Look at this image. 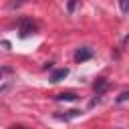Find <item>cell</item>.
I'll use <instances>...</instances> for the list:
<instances>
[{
	"label": "cell",
	"mask_w": 129,
	"mask_h": 129,
	"mask_svg": "<svg viewBox=\"0 0 129 129\" xmlns=\"http://www.w3.org/2000/svg\"><path fill=\"white\" fill-rule=\"evenodd\" d=\"M18 32H20L22 38H26V36H30V34L36 32V24L30 18H20L18 20Z\"/></svg>",
	"instance_id": "1"
},
{
	"label": "cell",
	"mask_w": 129,
	"mask_h": 129,
	"mask_svg": "<svg viewBox=\"0 0 129 129\" xmlns=\"http://www.w3.org/2000/svg\"><path fill=\"white\" fill-rule=\"evenodd\" d=\"M91 56H93V50H91L89 46H81V48H77V52H75V60H77V62L89 60Z\"/></svg>",
	"instance_id": "2"
},
{
	"label": "cell",
	"mask_w": 129,
	"mask_h": 129,
	"mask_svg": "<svg viewBox=\"0 0 129 129\" xmlns=\"http://www.w3.org/2000/svg\"><path fill=\"white\" fill-rule=\"evenodd\" d=\"M93 89H95V93H97V97H99V95H103V93L109 89V81H107V79H97L95 85H93Z\"/></svg>",
	"instance_id": "3"
},
{
	"label": "cell",
	"mask_w": 129,
	"mask_h": 129,
	"mask_svg": "<svg viewBox=\"0 0 129 129\" xmlns=\"http://www.w3.org/2000/svg\"><path fill=\"white\" fill-rule=\"evenodd\" d=\"M67 75H69V69H56V71H52L50 81L52 83H60L62 79H67Z\"/></svg>",
	"instance_id": "4"
},
{
	"label": "cell",
	"mask_w": 129,
	"mask_h": 129,
	"mask_svg": "<svg viewBox=\"0 0 129 129\" xmlns=\"http://www.w3.org/2000/svg\"><path fill=\"white\" fill-rule=\"evenodd\" d=\"M79 97L75 95V93H60V95H56V101H77Z\"/></svg>",
	"instance_id": "5"
},
{
	"label": "cell",
	"mask_w": 129,
	"mask_h": 129,
	"mask_svg": "<svg viewBox=\"0 0 129 129\" xmlns=\"http://www.w3.org/2000/svg\"><path fill=\"white\" fill-rule=\"evenodd\" d=\"M127 97H129V91H123V93L117 97V103H123V101H127Z\"/></svg>",
	"instance_id": "6"
},
{
	"label": "cell",
	"mask_w": 129,
	"mask_h": 129,
	"mask_svg": "<svg viewBox=\"0 0 129 129\" xmlns=\"http://www.w3.org/2000/svg\"><path fill=\"white\" fill-rule=\"evenodd\" d=\"M119 6H121V12H127V8H129L127 0H119Z\"/></svg>",
	"instance_id": "7"
},
{
	"label": "cell",
	"mask_w": 129,
	"mask_h": 129,
	"mask_svg": "<svg viewBox=\"0 0 129 129\" xmlns=\"http://www.w3.org/2000/svg\"><path fill=\"white\" fill-rule=\"evenodd\" d=\"M75 6H77V0H69V6H67V8H69V12H73V10H75Z\"/></svg>",
	"instance_id": "8"
},
{
	"label": "cell",
	"mask_w": 129,
	"mask_h": 129,
	"mask_svg": "<svg viewBox=\"0 0 129 129\" xmlns=\"http://www.w3.org/2000/svg\"><path fill=\"white\" fill-rule=\"evenodd\" d=\"M20 4H22V0H14V2H10L12 8H16V6H20Z\"/></svg>",
	"instance_id": "9"
},
{
	"label": "cell",
	"mask_w": 129,
	"mask_h": 129,
	"mask_svg": "<svg viewBox=\"0 0 129 129\" xmlns=\"http://www.w3.org/2000/svg\"><path fill=\"white\" fill-rule=\"evenodd\" d=\"M10 129H24V127H22V125H12Z\"/></svg>",
	"instance_id": "10"
},
{
	"label": "cell",
	"mask_w": 129,
	"mask_h": 129,
	"mask_svg": "<svg viewBox=\"0 0 129 129\" xmlns=\"http://www.w3.org/2000/svg\"><path fill=\"white\" fill-rule=\"evenodd\" d=\"M0 79H2V73H0Z\"/></svg>",
	"instance_id": "11"
}]
</instances>
